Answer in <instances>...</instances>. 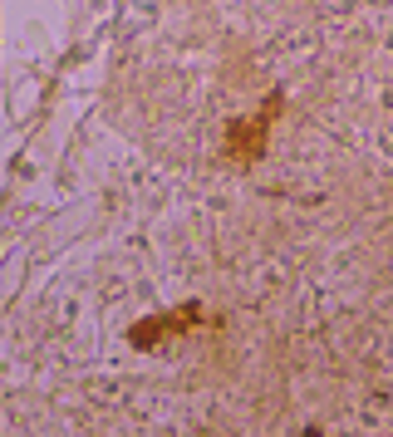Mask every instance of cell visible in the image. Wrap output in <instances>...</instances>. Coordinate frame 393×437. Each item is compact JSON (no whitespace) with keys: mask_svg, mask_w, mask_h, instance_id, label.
I'll list each match as a JSON object with an SVG mask.
<instances>
[{"mask_svg":"<svg viewBox=\"0 0 393 437\" xmlns=\"http://www.w3.org/2000/svg\"><path fill=\"white\" fill-rule=\"evenodd\" d=\"M261 133H266V118H256L246 133H236V128H232V153H256V148H261Z\"/></svg>","mask_w":393,"mask_h":437,"instance_id":"obj_1","label":"cell"}]
</instances>
